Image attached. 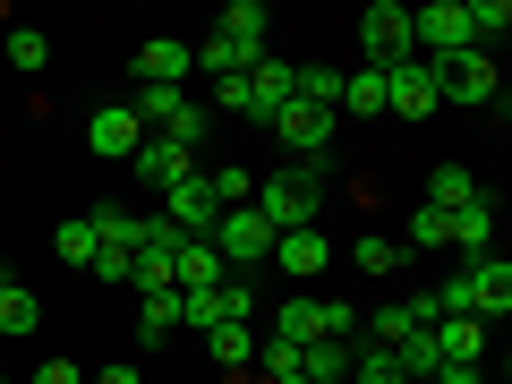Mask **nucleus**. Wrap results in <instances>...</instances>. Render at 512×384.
I'll use <instances>...</instances> for the list:
<instances>
[{"mask_svg": "<svg viewBox=\"0 0 512 384\" xmlns=\"http://www.w3.org/2000/svg\"><path fill=\"white\" fill-rule=\"evenodd\" d=\"M94 274H103V282H128V274H137V256H128V248H94Z\"/></svg>", "mask_w": 512, "mask_h": 384, "instance_id": "34", "label": "nucleus"}, {"mask_svg": "<svg viewBox=\"0 0 512 384\" xmlns=\"http://www.w3.org/2000/svg\"><path fill=\"white\" fill-rule=\"evenodd\" d=\"M274 265H282L291 282H316V274L333 265V239H325V231H282V239H274Z\"/></svg>", "mask_w": 512, "mask_h": 384, "instance_id": "13", "label": "nucleus"}, {"mask_svg": "<svg viewBox=\"0 0 512 384\" xmlns=\"http://www.w3.org/2000/svg\"><path fill=\"white\" fill-rule=\"evenodd\" d=\"M86 146L103 154V163H128V154L146 146V128H137V111H128V103H103V111L86 120Z\"/></svg>", "mask_w": 512, "mask_h": 384, "instance_id": "11", "label": "nucleus"}, {"mask_svg": "<svg viewBox=\"0 0 512 384\" xmlns=\"http://www.w3.org/2000/svg\"><path fill=\"white\" fill-rule=\"evenodd\" d=\"M316 308H325V342H350L359 333V308L350 299H316Z\"/></svg>", "mask_w": 512, "mask_h": 384, "instance_id": "33", "label": "nucleus"}, {"mask_svg": "<svg viewBox=\"0 0 512 384\" xmlns=\"http://www.w3.org/2000/svg\"><path fill=\"white\" fill-rule=\"evenodd\" d=\"M427 384H487V367H436Z\"/></svg>", "mask_w": 512, "mask_h": 384, "instance_id": "36", "label": "nucleus"}, {"mask_svg": "<svg viewBox=\"0 0 512 384\" xmlns=\"http://www.w3.org/2000/svg\"><path fill=\"white\" fill-rule=\"evenodd\" d=\"M402 248H453V231H444V214H436V205H410V231H402Z\"/></svg>", "mask_w": 512, "mask_h": 384, "instance_id": "31", "label": "nucleus"}, {"mask_svg": "<svg viewBox=\"0 0 512 384\" xmlns=\"http://www.w3.org/2000/svg\"><path fill=\"white\" fill-rule=\"evenodd\" d=\"M350 359H359L350 342H308V350H299V376H308V384H350Z\"/></svg>", "mask_w": 512, "mask_h": 384, "instance_id": "18", "label": "nucleus"}, {"mask_svg": "<svg viewBox=\"0 0 512 384\" xmlns=\"http://www.w3.org/2000/svg\"><path fill=\"white\" fill-rule=\"evenodd\" d=\"M188 52H197V69L205 77H214V86H222V77H239V69H248V43H231V35H205V43H188Z\"/></svg>", "mask_w": 512, "mask_h": 384, "instance_id": "21", "label": "nucleus"}, {"mask_svg": "<svg viewBox=\"0 0 512 384\" xmlns=\"http://www.w3.org/2000/svg\"><path fill=\"white\" fill-rule=\"evenodd\" d=\"M444 103V69L436 60H393V69H384V111H393V120H427V111Z\"/></svg>", "mask_w": 512, "mask_h": 384, "instance_id": "3", "label": "nucleus"}, {"mask_svg": "<svg viewBox=\"0 0 512 384\" xmlns=\"http://www.w3.org/2000/svg\"><path fill=\"white\" fill-rule=\"evenodd\" d=\"M205 188H214V197H222V214H231V205H248V171H239V163H205Z\"/></svg>", "mask_w": 512, "mask_h": 384, "instance_id": "32", "label": "nucleus"}, {"mask_svg": "<svg viewBox=\"0 0 512 384\" xmlns=\"http://www.w3.org/2000/svg\"><path fill=\"white\" fill-rule=\"evenodd\" d=\"M410 333H427L419 308H410V299H384V308H376V342H384V350H402Z\"/></svg>", "mask_w": 512, "mask_h": 384, "instance_id": "25", "label": "nucleus"}, {"mask_svg": "<svg viewBox=\"0 0 512 384\" xmlns=\"http://www.w3.org/2000/svg\"><path fill=\"white\" fill-rule=\"evenodd\" d=\"M43 325V308H35V291H26L18 274H9V265H0V333H9V342H26V333Z\"/></svg>", "mask_w": 512, "mask_h": 384, "instance_id": "17", "label": "nucleus"}, {"mask_svg": "<svg viewBox=\"0 0 512 384\" xmlns=\"http://www.w3.org/2000/svg\"><path fill=\"white\" fill-rule=\"evenodd\" d=\"M402 239H384V231H359V274H402Z\"/></svg>", "mask_w": 512, "mask_h": 384, "instance_id": "26", "label": "nucleus"}, {"mask_svg": "<svg viewBox=\"0 0 512 384\" xmlns=\"http://www.w3.org/2000/svg\"><path fill=\"white\" fill-rule=\"evenodd\" d=\"M43 60H52V43H43L35 26H9V69H18V77H35Z\"/></svg>", "mask_w": 512, "mask_h": 384, "instance_id": "30", "label": "nucleus"}, {"mask_svg": "<svg viewBox=\"0 0 512 384\" xmlns=\"http://www.w3.org/2000/svg\"><path fill=\"white\" fill-rule=\"evenodd\" d=\"M180 103H188V86H137V94H128V111H137L146 137H154V128H171V111H180Z\"/></svg>", "mask_w": 512, "mask_h": 384, "instance_id": "22", "label": "nucleus"}, {"mask_svg": "<svg viewBox=\"0 0 512 384\" xmlns=\"http://www.w3.org/2000/svg\"><path fill=\"white\" fill-rule=\"evenodd\" d=\"M333 111L376 120V111H384V69H367V60H359V69H342V103H333Z\"/></svg>", "mask_w": 512, "mask_h": 384, "instance_id": "20", "label": "nucleus"}, {"mask_svg": "<svg viewBox=\"0 0 512 384\" xmlns=\"http://www.w3.org/2000/svg\"><path fill=\"white\" fill-rule=\"evenodd\" d=\"M163 222H171V231H180V239H205V231H214V222H222V197H214V188H205V171H197V180H180V188H171V197H163Z\"/></svg>", "mask_w": 512, "mask_h": 384, "instance_id": "9", "label": "nucleus"}, {"mask_svg": "<svg viewBox=\"0 0 512 384\" xmlns=\"http://www.w3.org/2000/svg\"><path fill=\"white\" fill-rule=\"evenodd\" d=\"M291 60H274V52H256L248 69H239V120H274L282 103H291Z\"/></svg>", "mask_w": 512, "mask_h": 384, "instance_id": "5", "label": "nucleus"}, {"mask_svg": "<svg viewBox=\"0 0 512 384\" xmlns=\"http://www.w3.org/2000/svg\"><path fill=\"white\" fill-rule=\"evenodd\" d=\"M359 52H367V69H393V60H410V9H402V0H376V9H359Z\"/></svg>", "mask_w": 512, "mask_h": 384, "instance_id": "6", "label": "nucleus"}, {"mask_svg": "<svg viewBox=\"0 0 512 384\" xmlns=\"http://www.w3.org/2000/svg\"><path fill=\"white\" fill-rule=\"evenodd\" d=\"M350 384H410V376L393 367V350H384V342H367L359 359H350Z\"/></svg>", "mask_w": 512, "mask_h": 384, "instance_id": "29", "label": "nucleus"}, {"mask_svg": "<svg viewBox=\"0 0 512 384\" xmlns=\"http://www.w3.org/2000/svg\"><path fill=\"white\" fill-rule=\"evenodd\" d=\"M478 197H487V188H478V171H470V163H436V171H427V197H419V205H436V214H461V205H478Z\"/></svg>", "mask_w": 512, "mask_h": 384, "instance_id": "14", "label": "nucleus"}, {"mask_svg": "<svg viewBox=\"0 0 512 384\" xmlns=\"http://www.w3.org/2000/svg\"><path fill=\"white\" fill-rule=\"evenodd\" d=\"M205 239H214L222 265H265V256H274V222L256 214V205H231V214H222Z\"/></svg>", "mask_w": 512, "mask_h": 384, "instance_id": "4", "label": "nucleus"}, {"mask_svg": "<svg viewBox=\"0 0 512 384\" xmlns=\"http://www.w3.org/2000/svg\"><path fill=\"white\" fill-rule=\"evenodd\" d=\"M205 350H214V367H256V333L248 325H214Z\"/></svg>", "mask_w": 512, "mask_h": 384, "instance_id": "24", "label": "nucleus"}, {"mask_svg": "<svg viewBox=\"0 0 512 384\" xmlns=\"http://www.w3.org/2000/svg\"><path fill=\"white\" fill-rule=\"evenodd\" d=\"M128 171H137L146 188H163V197H171L180 180H197V171H205V154H188L180 137H146V146L128 154Z\"/></svg>", "mask_w": 512, "mask_h": 384, "instance_id": "8", "label": "nucleus"}, {"mask_svg": "<svg viewBox=\"0 0 512 384\" xmlns=\"http://www.w3.org/2000/svg\"><path fill=\"white\" fill-rule=\"evenodd\" d=\"M504 26H512V0H470V35H478V52H495V43H504Z\"/></svg>", "mask_w": 512, "mask_h": 384, "instance_id": "27", "label": "nucleus"}, {"mask_svg": "<svg viewBox=\"0 0 512 384\" xmlns=\"http://www.w3.org/2000/svg\"><path fill=\"white\" fill-rule=\"evenodd\" d=\"M427 342H436V367H487V325L478 316H436Z\"/></svg>", "mask_w": 512, "mask_h": 384, "instance_id": "10", "label": "nucleus"}, {"mask_svg": "<svg viewBox=\"0 0 512 384\" xmlns=\"http://www.w3.org/2000/svg\"><path fill=\"white\" fill-rule=\"evenodd\" d=\"M188 69H197V52H188L180 35H154L146 52H137V86H188Z\"/></svg>", "mask_w": 512, "mask_h": 384, "instance_id": "12", "label": "nucleus"}, {"mask_svg": "<svg viewBox=\"0 0 512 384\" xmlns=\"http://www.w3.org/2000/svg\"><path fill=\"white\" fill-rule=\"evenodd\" d=\"M436 69H444V103H487V111H504L495 52H453V60H436Z\"/></svg>", "mask_w": 512, "mask_h": 384, "instance_id": "7", "label": "nucleus"}, {"mask_svg": "<svg viewBox=\"0 0 512 384\" xmlns=\"http://www.w3.org/2000/svg\"><path fill=\"white\" fill-rule=\"evenodd\" d=\"M248 205H256L265 222H274V239H282V231H316V214H325V188H316L308 171H291V163H282L274 180H256V188H248Z\"/></svg>", "mask_w": 512, "mask_h": 384, "instance_id": "1", "label": "nucleus"}, {"mask_svg": "<svg viewBox=\"0 0 512 384\" xmlns=\"http://www.w3.org/2000/svg\"><path fill=\"white\" fill-rule=\"evenodd\" d=\"M171 282H180V291H214V282H222L214 239H180V248H171Z\"/></svg>", "mask_w": 512, "mask_h": 384, "instance_id": "16", "label": "nucleus"}, {"mask_svg": "<svg viewBox=\"0 0 512 384\" xmlns=\"http://www.w3.org/2000/svg\"><path fill=\"white\" fill-rule=\"evenodd\" d=\"M265 26H274V9H265V0H231L214 35H231V43H248V52H265Z\"/></svg>", "mask_w": 512, "mask_h": 384, "instance_id": "19", "label": "nucleus"}, {"mask_svg": "<svg viewBox=\"0 0 512 384\" xmlns=\"http://www.w3.org/2000/svg\"><path fill=\"white\" fill-rule=\"evenodd\" d=\"M26 384H86V367H77V359H43Z\"/></svg>", "mask_w": 512, "mask_h": 384, "instance_id": "35", "label": "nucleus"}, {"mask_svg": "<svg viewBox=\"0 0 512 384\" xmlns=\"http://www.w3.org/2000/svg\"><path fill=\"white\" fill-rule=\"evenodd\" d=\"M137 333H146V342H171V333H180V291H146V308H137Z\"/></svg>", "mask_w": 512, "mask_h": 384, "instance_id": "23", "label": "nucleus"}, {"mask_svg": "<svg viewBox=\"0 0 512 384\" xmlns=\"http://www.w3.org/2000/svg\"><path fill=\"white\" fill-rule=\"evenodd\" d=\"M410 52H419V60L478 52V35H470V0H427V9H410Z\"/></svg>", "mask_w": 512, "mask_h": 384, "instance_id": "2", "label": "nucleus"}, {"mask_svg": "<svg viewBox=\"0 0 512 384\" xmlns=\"http://www.w3.org/2000/svg\"><path fill=\"white\" fill-rule=\"evenodd\" d=\"M444 231H453L461 256H495V197H478V205H461V214H444Z\"/></svg>", "mask_w": 512, "mask_h": 384, "instance_id": "15", "label": "nucleus"}, {"mask_svg": "<svg viewBox=\"0 0 512 384\" xmlns=\"http://www.w3.org/2000/svg\"><path fill=\"white\" fill-rule=\"evenodd\" d=\"M52 248H60V265H94V248H103V239H94V222L77 214V222H60V231H52Z\"/></svg>", "mask_w": 512, "mask_h": 384, "instance_id": "28", "label": "nucleus"}, {"mask_svg": "<svg viewBox=\"0 0 512 384\" xmlns=\"http://www.w3.org/2000/svg\"><path fill=\"white\" fill-rule=\"evenodd\" d=\"M0 384H9V376H0Z\"/></svg>", "mask_w": 512, "mask_h": 384, "instance_id": "38", "label": "nucleus"}, {"mask_svg": "<svg viewBox=\"0 0 512 384\" xmlns=\"http://www.w3.org/2000/svg\"><path fill=\"white\" fill-rule=\"evenodd\" d=\"M94 384H146V376H137V367H103Z\"/></svg>", "mask_w": 512, "mask_h": 384, "instance_id": "37", "label": "nucleus"}]
</instances>
